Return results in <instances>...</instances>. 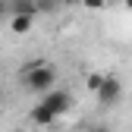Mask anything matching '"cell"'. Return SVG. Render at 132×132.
Returning a JSON list of instances; mask_svg holds the SVG:
<instances>
[{"mask_svg": "<svg viewBox=\"0 0 132 132\" xmlns=\"http://www.w3.org/2000/svg\"><path fill=\"white\" fill-rule=\"evenodd\" d=\"M22 82H25V88H28V91L44 94V91H51V88L57 85V69H54L47 60H41L28 76H22Z\"/></svg>", "mask_w": 132, "mask_h": 132, "instance_id": "1", "label": "cell"}, {"mask_svg": "<svg viewBox=\"0 0 132 132\" xmlns=\"http://www.w3.org/2000/svg\"><path fill=\"white\" fill-rule=\"evenodd\" d=\"M120 97H123V82L117 76H107L104 79V85L101 91H97V101H101V107H117L120 104Z\"/></svg>", "mask_w": 132, "mask_h": 132, "instance_id": "2", "label": "cell"}, {"mask_svg": "<svg viewBox=\"0 0 132 132\" xmlns=\"http://www.w3.org/2000/svg\"><path fill=\"white\" fill-rule=\"evenodd\" d=\"M41 104H47V107L57 113V117H63V113L72 107V97L66 94V91H54V88H51V91H44V94H41Z\"/></svg>", "mask_w": 132, "mask_h": 132, "instance_id": "3", "label": "cell"}, {"mask_svg": "<svg viewBox=\"0 0 132 132\" xmlns=\"http://www.w3.org/2000/svg\"><path fill=\"white\" fill-rule=\"evenodd\" d=\"M28 117H31V123H35V126H51V123L57 120V113L47 107V104H35V107L28 110Z\"/></svg>", "mask_w": 132, "mask_h": 132, "instance_id": "4", "label": "cell"}, {"mask_svg": "<svg viewBox=\"0 0 132 132\" xmlns=\"http://www.w3.org/2000/svg\"><path fill=\"white\" fill-rule=\"evenodd\" d=\"M10 16H38V0H10Z\"/></svg>", "mask_w": 132, "mask_h": 132, "instance_id": "5", "label": "cell"}, {"mask_svg": "<svg viewBox=\"0 0 132 132\" xmlns=\"http://www.w3.org/2000/svg\"><path fill=\"white\" fill-rule=\"evenodd\" d=\"M35 25V16H10V31L13 35H28Z\"/></svg>", "mask_w": 132, "mask_h": 132, "instance_id": "6", "label": "cell"}, {"mask_svg": "<svg viewBox=\"0 0 132 132\" xmlns=\"http://www.w3.org/2000/svg\"><path fill=\"white\" fill-rule=\"evenodd\" d=\"M104 79H107V76H101V72H88V76H85V88L97 94V91H101V85H104Z\"/></svg>", "mask_w": 132, "mask_h": 132, "instance_id": "7", "label": "cell"}, {"mask_svg": "<svg viewBox=\"0 0 132 132\" xmlns=\"http://www.w3.org/2000/svg\"><path fill=\"white\" fill-rule=\"evenodd\" d=\"M63 3H57V0H38V13L41 16H51V13H57Z\"/></svg>", "mask_w": 132, "mask_h": 132, "instance_id": "8", "label": "cell"}, {"mask_svg": "<svg viewBox=\"0 0 132 132\" xmlns=\"http://www.w3.org/2000/svg\"><path fill=\"white\" fill-rule=\"evenodd\" d=\"M82 3H85L88 10H101V6H104V0H82Z\"/></svg>", "mask_w": 132, "mask_h": 132, "instance_id": "9", "label": "cell"}, {"mask_svg": "<svg viewBox=\"0 0 132 132\" xmlns=\"http://www.w3.org/2000/svg\"><path fill=\"white\" fill-rule=\"evenodd\" d=\"M3 16H10V0H0V19Z\"/></svg>", "mask_w": 132, "mask_h": 132, "instance_id": "10", "label": "cell"}, {"mask_svg": "<svg viewBox=\"0 0 132 132\" xmlns=\"http://www.w3.org/2000/svg\"><path fill=\"white\" fill-rule=\"evenodd\" d=\"M88 132H113V129H110V126H104V123H97V126H91Z\"/></svg>", "mask_w": 132, "mask_h": 132, "instance_id": "11", "label": "cell"}, {"mask_svg": "<svg viewBox=\"0 0 132 132\" xmlns=\"http://www.w3.org/2000/svg\"><path fill=\"white\" fill-rule=\"evenodd\" d=\"M57 3H63V6H69V3H82V0H57Z\"/></svg>", "mask_w": 132, "mask_h": 132, "instance_id": "12", "label": "cell"}, {"mask_svg": "<svg viewBox=\"0 0 132 132\" xmlns=\"http://www.w3.org/2000/svg\"><path fill=\"white\" fill-rule=\"evenodd\" d=\"M123 6H126V10H132V0H123Z\"/></svg>", "mask_w": 132, "mask_h": 132, "instance_id": "13", "label": "cell"}, {"mask_svg": "<svg viewBox=\"0 0 132 132\" xmlns=\"http://www.w3.org/2000/svg\"><path fill=\"white\" fill-rule=\"evenodd\" d=\"M0 104H3V88H0Z\"/></svg>", "mask_w": 132, "mask_h": 132, "instance_id": "14", "label": "cell"}]
</instances>
